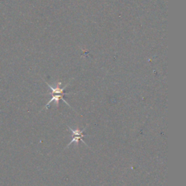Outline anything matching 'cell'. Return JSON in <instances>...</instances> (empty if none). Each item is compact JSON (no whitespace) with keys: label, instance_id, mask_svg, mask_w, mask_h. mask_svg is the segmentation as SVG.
<instances>
[{"label":"cell","instance_id":"cell-1","mask_svg":"<svg viewBox=\"0 0 186 186\" xmlns=\"http://www.w3.org/2000/svg\"><path fill=\"white\" fill-rule=\"evenodd\" d=\"M68 127H69V130L71 131L72 133V135H73V139H72V141L69 143V145H68L67 147H69V146L70 145H71L72 143H75V145L76 146H78L79 143V141H82L83 143H84L85 145H87L86 143L83 141V137H84L85 136H86V135L84 134V130H86V127L84 128V130H79V128L76 129V130H73V129L70 127L69 125H68Z\"/></svg>","mask_w":186,"mask_h":186}]
</instances>
